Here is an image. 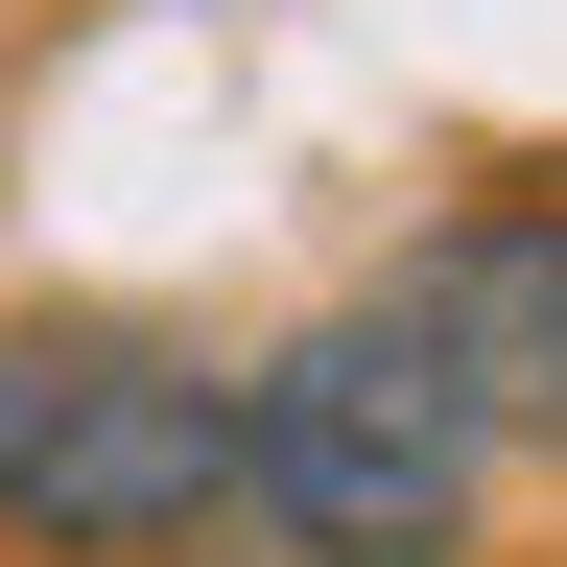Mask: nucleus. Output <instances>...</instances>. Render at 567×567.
Wrapping results in <instances>:
<instances>
[{
  "label": "nucleus",
  "mask_w": 567,
  "mask_h": 567,
  "mask_svg": "<svg viewBox=\"0 0 567 567\" xmlns=\"http://www.w3.org/2000/svg\"><path fill=\"white\" fill-rule=\"evenodd\" d=\"M0 544L24 567H213L237 544V354L166 308L0 331Z\"/></svg>",
  "instance_id": "f03ea898"
},
{
  "label": "nucleus",
  "mask_w": 567,
  "mask_h": 567,
  "mask_svg": "<svg viewBox=\"0 0 567 567\" xmlns=\"http://www.w3.org/2000/svg\"><path fill=\"white\" fill-rule=\"evenodd\" d=\"M496 473L520 450H496L473 379L402 331V284H354V308L237 354V544L260 567H473Z\"/></svg>",
  "instance_id": "f257e3e1"
},
{
  "label": "nucleus",
  "mask_w": 567,
  "mask_h": 567,
  "mask_svg": "<svg viewBox=\"0 0 567 567\" xmlns=\"http://www.w3.org/2000/svg\"><path fill=\"white\" fill-rule=\"evenodd\" d=\"M402 331L473 379L496 450H567V166H496L473 213L402 237Z\"/></svg>",
  "instance_id": "7ed1b4c3"
}]
</instances>
